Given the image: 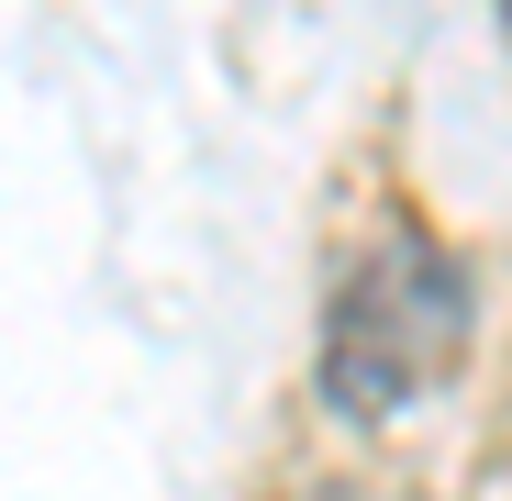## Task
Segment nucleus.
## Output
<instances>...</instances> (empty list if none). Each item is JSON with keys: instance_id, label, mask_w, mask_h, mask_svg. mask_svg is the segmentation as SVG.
<instances>
[{"instance_id": "nucleus-3", "label": "nucleus", "mask_w": 512, "mask_h": 501, "mask_svg": "<svg viewBox=\"0 0 512 501\" xmlns=\"http://www.w3.org/2000/svg\"><path fill=\"white\" fill-rule=\"evenodd\" d=\"M501 12H512V0H501Z\"/></svg>"}, {"instance_id": "nucleus-2", "label": "nucleus", "mask_w": 512, "mask_h": 501, "mask_svg": "<svg viewBox=\"0 0 512 501\" xmlns=\"http://www.w3.org/2000/svg\"><path fill=\"white\" fill-rule=\"evenodd\" d=\"M323 501H357V490H323Z\"/></svg>"}, {"instance_id": "nucleus-1", "label": "nucleus", "mask_w": 512, "mask_h": 501, "mask_svg": "<svg viewBox=\"0 0 512 501\" xmlns=\"http://www.w3.org/2000/svg\"><path fill=\"white\" fill-rule=\"evenodd\" d=\"M468 323H479V290L468 268L446 257L435 234H390L379 257H357L323 301V401L346 424H390L412 390L457 379L468 357Z\"/></svg>"}]
</instances>
